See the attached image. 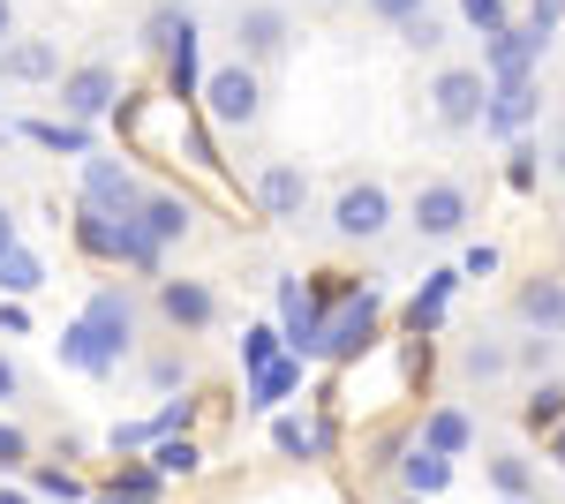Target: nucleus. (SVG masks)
I'll use <instances>...</instances> for the list:
<instances>
[{
	"label": "nucleus",
	"instance_id": "obj_4",
	"mask_svg": "<svg viewBox=\"0 0 565 504\" xmlns=\"http://www.w3.org/2000/svg\"><path fill=\"white\" fill-rule=\"evenodd\" d=\"M287 45H295V8H287V0H242V8H234V61L271 68Z\"/></svg>",
	"mask_w": 565,
	"mask_h": 504
},
{
	"label": "nucleus",
	"instance_id": "obj_8",
	"mask_svg": "<svg viewBox=\"0 0 565 504\" xmlns=\"http://www.w3.org/2000/svg\"><path fill=\"white\" fill-rule=\"evenodd\" d=\"M543 114V84L535 76H513V84H490V106H482V136L490 143H521Z\"/></svg>",
	"mask_w": 565,
	"mask_h": 504
},
{
	"label": "nucleus",
	"instance_id": "obj_53",
	"mask_svg": "<svg viewBox=\"0 0 565 504\" xmlns=\"http://www.w3.org/2000/svg\"><path fill=\"white\" fill-rule=\"evenodd\" d=\"M309 8H348V0H309Z\"/></svg>",
	"mask_w": 565,
	"mask_h": 504
},
{
	"label": "nucleus",
	"instance_id": "obj_25",
	"mask_svg": "<svg viewBox=\"0 0 565 504\" xmlns=\"http://www.w3.org/2000/svg\"><path fill=\"white\" fill-rule=\"evenodd\" d=\"M39 287H45V264H39V256L23 249V242H15V249H0V294L23 301V294H39Z\"/></svg>",
	"mask_w": 565,
	"mask_h": 504
},
{
	"label": "nucleus",
	"instance_id": "obj_19",
	"mask_svg": "<svg viewBox=\"0 0 565 504\" xmlns=\"http://www.w3.org/2000/svg\"><path fill=\"white\" fill-rule=\"evenodd\" d=\"M452 287H460V271H430L423 287H415V301H407V332L430 339L437 324H445V301H452Z\"/></svg>",
	"mask_w": 565,
	"mask_h": 504
},
{
	"label": "nucleus",
	"instance_id": "obj_13",
	"mask_svg": "<svg viewBox=\"0 0 565 504\" xmlns=\"http://www.w3.org/2000/svg\"><path fill=\"white\" fill-rule=\"evenodd\" d=\"M129 226L143 234V242L174 249V242H189V234H196V204H189V196H174V189H143V204H136Z\"/></svg>",
	"mask_w": 565,
	"mask_h": 504
},
{
	"label": "nucleus",
	"instance_id": "obj_38",
	"mask_svg": "<svg viewBox=\"0 0 565 504\" xmlns=\"http://www.w3.org/2000/svg\"><path fill=\"white\" fill-rule=\"evenodd\" d=\"M423 8H430V0H362V15H370V23H392V31H399V23H415Z\"/></svg>",
	"mask_w": 565,
	"mask_h": 504
},
{
	"label": "nucleus",
	"instance_id": "obj_45",
	"mask_svg": "<svg viewBox=\"0 0 565 504\" xmlns=\"http://www.w3.org/2000/svg\"><path fill=\"white\" fill-rule=\"evenodd\" d=\"M151 384H189V362H151Z\"/></svg>",
	"mask_w": 565,
	"mask_h": 504
},
{
	"label": "nucleus",
	"instance_id": "obj_52",
	"mask_svg": "<svg viewBox=\"0 0 565 504\" xmlns=\"http://www.w3.org/2000/svg\"><path fill=\"white\" fill-rule=\"evenodd\" d=\"M551 173H558V181H565V143H558V151H551Z\"/></svg>",
	"mask_w": 565,
	"mask_h": 504
},
{
	"label": "nucleus",
	"instance_id": "obj_54",
	"mask_svg": "<svg viewBox=\"0 0 565 504\" xmlns=\"http://www.w3.org/2000/svg\"><path fill=\"white\" fill-rule=\"evenodd\" d=\"M399 504H423V497H399Z\"/></svg>",
	"mask_w": 565,
	"mask_h": 504
},
{
	"label": "nucleus",
	"instance_id": "obj_11",
	"mask_svg": "<svg viewBox=\"0 0 565 504\" xmlns=\"http://www.w3.org/2000/svg\"><path fill=\"white\" fill-rule=\"evenodd\" d=\"M151 301H159V317H167L181 339H196V332H212V324H218L212 279H159V287H151Z\"/></svg>",
	"mask_w": 565,
	"mask_h": 504
},
{
	"label": "nucleus",
	"instance_id": "obj_44",
	"mask_svg": "<svg viewBox=\"0 0 565 504\" xmlns=\"http://www.w3.org/2000/svg\"><path fill=\"white\" fill-rule=\"evenodd\" d=\"M521 369H551V339H527V346H521Z\"/></svg>",
	"mask_w": 565,
	"mask_h": 504
},
{
	"label": "nucleus",
	"instance_id": "obj_9",
	"mask_svg": "<svg viewBox=\"0 0 565 504\" xmlns=\"http://www.w3.org/2000/svg\"><path fill=\"white\" fill-rule=\"evenodd\" d=\"M114 98H121V68L114 61H84V68H68L61 76V121H98V114H114Z\"/></svg>",
	"mask_w": 565,
	"mask_h": 504
},
{
	"label": "nucleus",
	"instance_id": "obj_5",
	"mask_svg": "<svg viewBox=\"0 0 565 504\" xmlns=\"http://www.w3.org/2000/svg\"><path fill=\"white\" fill-rule=\"evenodd\" d=\"M482 106H490V76H482L476 61H445V68L430 76V114H437V128L468 136V128H482Z\"/></svg>",
	"mask_w": 565,
	"mask_h": 504
},
{
	"label": "nucleus",
	"instance_id": "obj_27",
	"mask_svg": "<svg viewBox=\"0 0 565 504\" xmlns=\"http://www.w3.org/2000/svg\"><path fill=\"white\" fill-rule=\"evenodd\" d=\"M271 444H279L287 460H317V452H324V429L302 421V415H279V421H271Z\"/></svg>",
	"mask_w": 565,
	"mask_h": 504
},
{
	"label": "nucleus",
	"instance_id": "obj_28",
	"mask_svg": "<svg viewBox=\"0 0 565 504\" xmlns=\"http://www.w3.org/2000/svg\"><path fill=\"white\" fill-rule=\"evenodd\" d=\"M521 421H527V429H543V437H551V429H565V384L543 377V384L521 399Z\"/></svg>",
	"mask_w": 565,
	"mask_h": 504
},
{
	"label": "nucleus",
	"instance_id": "obj_36",
	"mask_svg": "<svg viewBox=\"0 0 565 504\" xmlns=\"http://www.w3.org/2000/svg\"><path fill=\"white\" fill-rule=\"evenodd\" d=\"M505 181H513V189H535V181H543V151H535V143H513V159H505Z\"/></svg>",
	"mask_w": 565,
	"mask_h": 504
},
{
	"label": "nucleus",
	"instance_id": "obj_14",
	"mask_svg": "<svg viewBox=\"0 0 565 504\" xmlns=\"http://www.w3.org/2000/svg\"><path fill=\"white\" fill-rule=\"evenodd\" d=\"M84 324H90V339H98L114 362H129V346H136V301L121 294V287H98V294L84 301Z\"/></svg>",
	"mask_w": 565,
	"mask_h": 504
},
{
	"label": "nucleus",
	"instance_id": "obj_1",
	"mask_svg": "<svg viewBox=\"0 0 565 504\" xmlns=\"http://www.w3.org/2000/svg\"><path fill=\"white\" fill-rule=\"evenodd\" d=\"M377 309H385V301L370 294V287H340V294H332V309H324V324H317L309 362H354V354L377 339Z\"/></svg>",
	"mask_w": 565,
	"mask_h": 504
},
{
	"label": "nucleus",
	"instance_id": "obj_21",
	"mask_svg": "<svg viewBox=\"0 0 565 504\" xmlns=\"http://www.w3.org/2000/svg\"><path fill=\"white\" fill-rule=\"evenodd\" d=\"M61 362H68V369H84V377H114V369H121V362H114V354H106V346L90 339L84 317H76V324L61 332Z\"/></svg>",
	"mask_w": 565,
	"mask_h": 504
},
{
	"label": "nucleus",
	"instance_id": "obj_18",
	"mask_svg": "<svg viewBox=\"0 0 565 504\" xmlns=\"http://www.w3.org/2000/svg\"><path fill=\"white\" fill-rule=\"evenodd\" d=\"M181 39H196V8H189V0H159V8L143 15V53H159V61H167Z\"/></svg>",
	"mask_w": 565,
	"mask_h": 504
},
{
	"label": "nucleus",
	"instance_id": "obj_31",
	"mask_svg": "<svg viewBox=\"0 0 565 504\" xmlns=\"http://www.w3.org/2000/svg\"><path fill=\"white\" fill-rule=\"evenodd\" d=\"M31 497H53V504H90L84 474H68V467H31Z\"/></svg>",
	"mask_w": 565,
	"mask_h": 504
},
{
	"label": "nucleus",
	"instance_id": "obj_35",
	"mask_svg": "<svg viewBox=\"0 0 565 504\" xmlns=\"http://www.w3.org/2000/svg\"><path fill=\"white\" fill-rule=\"evenodd\" d=\"M189 421H196V399H167V407L151 415V444H159V437H189Z\"/></svg>",
	"mask_w": 565,
	"mask_h": 504
},
{
	"label": "nucleus",
	"instance_id": "obj_41",
	"mask_svg": "<svg viewBox=\"0 0 565 504\" xmlns=\"http://www.w3.org/2000/svg\"><path fill=\"white\" fill-rule=\"evenodd\" d=\"M490 271H498V249L490 242H476V249L460 256V279H490Z\"/></svg>",
	"mask_w": 565,
	"mask_h": 504
},
{
	"label": "nucleus",
	"instance_id": "obj_32",
	"mask_svg": "<svg viewBox=\"0 0 565 504\" xmlns=\"http://www.w3.org/2000/svg\"><path fill=\"white\" fill-rule=\"evenodd\" d=\"M399 45H407V53H445V15L423 8L415 23H399Z\"/></svg>",
	"mask_w": 565,
	"mask_h": 504
},
{
	"label": "nucleus",
	"instance_id": "obj_47",
	"mask_svg": "<svg viewBox=\"0 0 565 504\" xmlns=\"http://www.w3.org/2000/svg\"><path fill=\"white\" fill-rule=\"evenodd\" d=\"M15 39V0H0V45Z\"/></svg>",
	"mask_w": 565,
	"mask_h": 504
},
{
	"label": "nucleus",
	"instance_id": "obj_22",
	"mask_svg": "<svg viewBox=\"0 0 565 504\" xmlns=\"http://www.w3.org/2000/svg\"><path fill=\"white\" fill-rule=\"evenodd\" d=\"M423 444H430V452H445V460H460V452L476 444V429H468V415H460V407H430V415H423Z\"/></svg>",
	"mask_w": 565,
	"mask_h": 504
},
{
	"label": "nucleus",
	"instance_id": "obj_49",
	"mask_svg": "<svg viewBox=\"0 0 565 504\" xmlns=\"http://www.w3.org/2000/svg\"><path fill=\"white\" fill-rule=\"evenodd\" d=\"M0 249H15V218H8V204H0Z\"/></svg>",
	"mask_w": 565,
	"mask_h": 504
},
{
	"label": "nucleus",
	"instance_id": "obj_33",
	"mask_svg": "<svg viewBox=\"0 0 565 504\" xmlns=\"http://www.w3.org/2000/svg\"><path fill=\"white\" fill-rule=\"evenodd\" d=\"M460 15H468V31H482V39H498V31L513 23V8H505V0H460Z\"/></svg>",
	"mask_w": 565,
	"mask_h": 504
},
{
	"label": "nucleus",
	"instance_id": "obj_16",
	"mask_svg": "<svg viewBox=\"0 0 565 504\" xmlns=\"http://www.w3.org/2000/svg\"><path fill=\"white\" fill-rule=\"evenodd\" d=\"M513 317L535 339H565V279H527L521 294H513Z\"/></svg>",
	"mask_w": 565,
	"mask_h": 504
},
{
	"label": "nucleus",
	"instance_id": "obj_26",
	"mask_svg": "<svg viewBox=\"0 0 565 504\" xmlns=\"http://www.w3.org/2000/svg\"><path fill=\"white\" fill-rule=\"evenodd\" d=\"M23 136H31V143H45V151L90 159V128H84V121H23Z\"/></svg>",
	"mask_w": 565,
	"mask_h": 504
},
{
	"label": "nucleus",
	"instance_id": "obj_12",
	"mask_svg": "<svg viewBox=\"0 0 565 504\" xmlns=\"http://www.w3.org/2000/svg\"><path fill=\"white\" fill-rule=\"evenodd\" d=\"M543 31H527V23H505V31H498V39H482V76H490V84H513V76H535V61H543Z\"/></svg>",
	"mask_w": 565,
	"mask_h": 504
},
{
	"label": "nucleus",
	"instance_id": "obj_3",
	"mask_svg": "<svg viewBox=\"0 0 565 504\" xmlns=\"http://www.w3.org/2000/svg\"><path fill=\"white\" fill-rule=\"evenodd\" d=\"M392 218H399V204H392V189L377 173L340 181V196H332V234H340V242H385Z\"/></svg>",
	"mask_w": 565,
	"mask_h": 504
},
{
	"label": "nucleus",
	"instance_id": "obj_30",
	"mask_svg": "<svg viewBox=\"0 0 565 504\" xmlns=\"http://www.w3.org/2000/svg\"><path fill=\"white\" fill-rule=\"evenodd\" d=\"M490 490H498V497H527V490H535V467L521 460V452H490Z\"/></svg>",
	"mask_w": 565,
	"mask_h": 504
},
{
	"label": "nucleus",
	"instance_id": "obj_50",
	"mask_svg": "<svg viewBox=\"0 0 565 504\" xmlns=\"http://www.w3.org/2000/svg\"><path fill=\"white\" fill-rule=\"evenodd\" d=\"M551 460H558V467H565V429H551Z\"/></svg>",
	"mask_w": 565,
	"mask_h": 504
},
{
	"label": "nucleus",
	"instance_id": "obj_43",
	"mask_svg": "<svg viewBox=\"0 0 565 504\" xmlns=\"http://www.w3.org/2000/svg\"><path fill=\"white\" fill-rule=\"evenodd\" d=\"M0 332H31V309L23 301H0Z\"/></svg>",
	"mask_w": 565,
	"mask_h": 504
},
{
	"label": "nucleus",
	"instance_id": "obj_7",
	"mask_svg": "<svg viewBox=\"0 0 565 504\" xmlns=\"http://www.w3.org/2000/svg\"><path fill=\"white\" fill-rule=\"evenodd\" d=\"M136 204H143L136 167H129V159L90 151V159H84V211H98V218H136Z\"/></svg>",
	"mask_w": 565,
	"mask_h": 504
},
{
	"label": "nucleus",
	"instance_id": "obj_10",
	"mask_svg": "<svg viewBox=\"0 0 565 504\" xmlns=\"http://www.w3.org/2000/svg\"><path fill=\"white\" fill-rule=\"evenodd\" d=\"M257 204H264V218H279V226H302L309 218V167L302 159H264L257 167Z\"/></svg>",
	"mask_w": 565,
	"mask_h": 504
},
{
	"label": "nucleus",
	"instance_id": "obj_15",
	"mask_svg": "<svg viewBox=\"0 0 565 504\" xmlns=\"http://www.w3.org/2000/svg\"><path fill=\"white\" fill-rule=\"evenodd\" d=\"M61 39H8L0 45V84H61Z\"/></svg>",
	"mask_w": 565,
	"mask_h": 504
},
{
	"label": "nucleus",
	"instance_id": "obj_46",
	"mask_svg": "<svg viewBox=\"0 0 565 504\" xmlns=\"http://www.w3.org/2000/svg\"><path fill=\"white\" fill-rule=\"evenodd\" d=\"M15 392H23V369H15V362L0 354V399H15Z\"/></svg>",
	"mask_w": 565,
	"mask_h": 504
},
{
	"label": "nucleus",
	"instance_id": "obj_42",
	"mask_svg": "<svg viewBox=\"0 0 565 504\" xmlns=\"http://www.w3.org/2000/svg\"><path fill=\"white\" fill-rule=\"evenodd\" d=\"M136 444H151V421H121L114 429V452H136Z\"/></svg>",
	"mask_w": 565,
	"mask_h": 504
},
{
	"label": "nucleus",
	"instance_id": "obj_48",
	"mask_svg": "<svg viewBox=\"0 0 565 504\" xmlns=\"http://www.w3.org/2000/svg\"><path fill=\"white\" fill-rule=\"evenodd\" d=\"M90 504H143V497H121V490H90Z\"/></svg>",
	"mask_w": 565,
	"mask_h": 504
},
{
	"label": "nucleus",
	"instance_id": "obj_24",
	"mask_svg": "<svg viewBox=\"0 0 565 504\" xmlns=\"http://www.w3.org/2000/svg\"><path fill=\"white\" fill-rule=\"evenodd\" d=\"M76 249H84V256H98V264H121V218L76 211Z\"/></svg>",
	"mask_w": 565,
	"mask_h": 504
},
{
	"label": "nucleus",
	"instance_id": "obj_34",
	"mask_svg": "<svg viewBox=\"0 0 565 504\" xmlns=\"http://www.w3.org/2000/svg\"><path fill=\"white\" fill-rule=\"evenodd\" d=\"M114 490H121V497H143V504H159V467H151V460H129V467H121V482H114Z\"/></svg>",
	"mask_w": 565,
	"mask_h": 504
},
{
	"label": "nucleus",
	"instance_id": "obj_20",
	"mask_svg": "<svg viewBox=\"0 0 565 504\" xmlns=\"http://www.w3.org/2000/svg\"><path fill=\"white\" fill-rule=\"evenodd\" d=\"M295 384H302V354H279L271 369H257V377H249V399H242V407H249V415H271Z\"/></svg>",
	"mask_w": 565,
	"mask_h": 504
},
{
	"label": "nucleus",
	"instance_id": "obj_29",
	"mask_svg": "<svg viewBox=\"0 0 565 504\" xmlns=\"http://www.w3.org/2000/svg\"><path fill=\"white\" fill-rule=\"evenodd\" d=\"M279 354H287V332H279V324H249V332H242V377L271 369Z\"/></svg>",
	"mask_w": 565,
	"mask_h": 504
},
{
	"label": "nucleus",
	"instance_id": "obj_17",
	"mask_svg": "<svg viewBox=\"0 0 565 504\" xmlns=\"http://www.w3.org/2000/svg\"><path fill=\"white\" fill-rule=\"evenodd\" d=\"M445 482H452V460H445V452H430V444H415V452L399 460V497L437 504V497H445Z\"/></svg>",
	"mask_w": 565,
	"mask_h": 504
},
{
	"label": "nucleus",
	"instance_id": "obj_2",
	"mask_svg": "<svg viewBox=\"0 0 565 504\" xmlns=\"http://www.w3.org/2000/svg\"><path fill=\"white\" fill-rule=\"evenodd\" d=\"M204 121L212 128H257L264 121V68H249V61H226V68H212L204 76Z\"/></svg>",
	"mask_w": 565,
	"mask_h": 504
},
{
	"label": "nucleus",
	"instance_id": "obj_6",
	"mask_svg": "<svg viewBox=\"0 0 565 504\" xmlns=\"http://www.w3.org/2000/svg\"><path fill=\"white\" fill-rule=\"evenodd\" d=\"M468 218H476V196H468V181H452V173H437L415 189V204H407V226L423 234V242H460L468 234Z\"/></svg>",
	"mask_w": 565,
	"mask_h": 504
},
{
	"label": "nucleus",
	"instance_id": "obj_40",
	"mask_svg": "<svg viewBox=\"0 0 565 504\" xmlns=\"http://www.w3.org/2000/svg\"><path fill=\"white\" fill-rule=\"evenodd\" d=\"M558 23H565V0H527V31L558 39Z\"/></svg>",
	"mask_w": 565,
	"mask_h": 504
},
{
	"label": "nucleus",
	"instance_id": "obj_39",
	"mask_svg": "<svg viewBox=\"0 0 565 504\" xmlns=\"http://www.w3.org/2000/svg\"><path fill=\"white\" fill-rule=\"evenodd\" d=\"M23 460H31V437H23V421H0V474H15Z\"/></svg>",
	"mask_w": 565,
	"mask_h": 504
},
{
	"label": "nucleus",
	"instance_id": "obj_37",
	"mask_svg": "<svg viewBox=\"0 0 565 504\" xmlns=\"http://www.w3.org/2000/svg\"><path fill=\"white\" fill-rule=\"evenodd\" d=\"M505 369H513V354H505L498 339H476V346H468V377H505Z\"/></svg>",
	"mask_w": 565,
	"mask_h": 504
},
{
	"label": "nucleus",
	"instance_id": "obj_51",
	"mask_svg": "<svg viewBox=\"0 0 565 504\" xmlns=\"http://www.w3.org/2000/svg\"><path fill=\"white\" fill-rule=\"evenodd\" d=\"M0 504H31V490H0Z\"/></svg>",
	"mask_w": 565,
	"mask_h": 504
},
{
	"label": "nucleus",
	"instance_id": "obj_23",
	"mask_svg": "<svg viewBox=\"0 0 565 504\" xmlns=\"http://www.w3.org/2000/svg\"><path fill=\"white\" fill-rule=\"evenodd\" d=\"M151 467H159V482H189V474H204V444L196 437H159Z\"/></svg>",
	"mask_w": 565,
	"mask_h": 504
}]
</instances>
